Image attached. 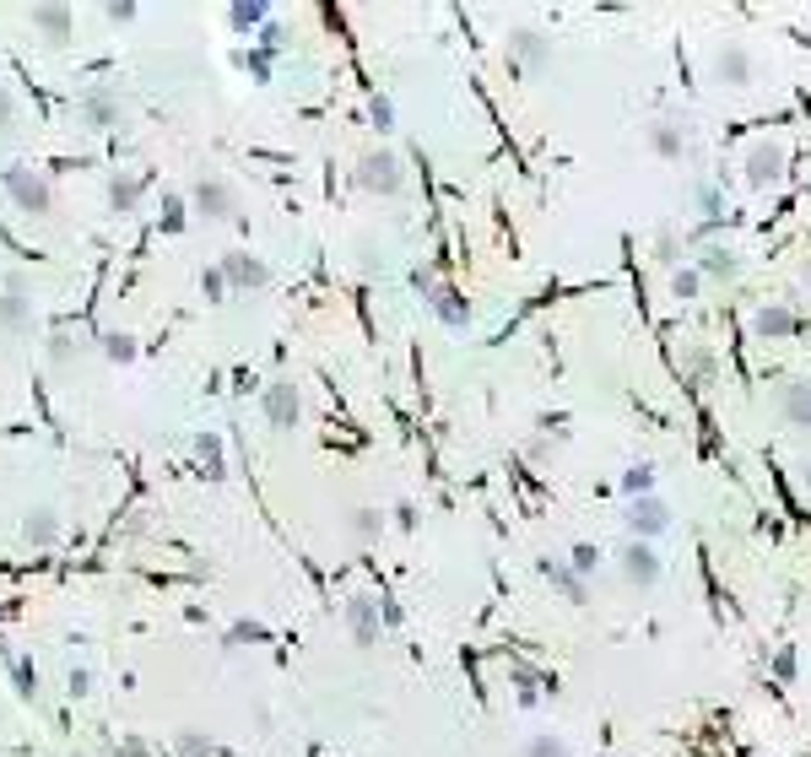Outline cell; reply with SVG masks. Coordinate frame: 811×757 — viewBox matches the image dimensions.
I'll return each mask as SVG.
<instances>
[{
	"mask_svg": "<svg viewBox=\"0 0 811 757\" xmlns=\"http://www.w3.org/2000/svg\"><path fill=\"white\" fill-rule=\"evenodd\" d=\"M347 628H352L357 649H374L379 644V612H374V601H352L347 606Z\"/></svg>",
	"mask_w": 811,
	"mask_h": 757,
	"instance_id": "obj_17",
	"label": "cell"
},
{
	"mask_svg": "<svg viewBox=\"0 0 811 757\" xmlns=\"http://www.w3.org/2000/svg\"><path fill=\"white\" fill-rule=\"evenodd\" d=\"M141 190H146V184H141L136 174H114V179H109V206L119 211V217H130V211L141 206Z\"/></svg>",
	"mask_w": 811,
	"mask_h": 757,
	"instance_id": "obj_21",
	"label": "cell"
},
{
	"mask_svg": "<svg viewBox=\"0 0 811 757\" xmlns=\"http://www.w3.org/2000/svg\"><path fill=\"white\" fill-rule=\"evenodd\" d=\"M525 757H574V752H568V741H563V736L541 730V736H530V741H525Z\"/></svg>",
	"mask_w": 811,
	"mask_h": 757,
	"instance_id": "obj_28",
	"label": "cell"
},
{
	"mask_svg": "<svg viewBox=\"0 0 811 757\" xmlns=\"http://www.w3.org/2000/svg\"><path fill=\"white\" fill-rule=\"evenodd\" d=\"M655 265H666V271H682V265H693V255H687V238L676 228H660L655 233Z\"/></svg>",
	"mask_w": 811,
	"mask_h": 757,
	"instance_id": "obj_18",
	"label": "cell"
},
{
	"mask_svg": "<svg viewBox=\"0 0 811 757\" xmlns=\"http://www.w3.org/2000/svg\"><path fill=\"white\" fill-rule=\"evenodd\" d=\"M601 757H617V752H601Z\"/></svg>",
	"mask_w": 811,
	"mask_h": 757,
	"instance_id": "obj_44",
	"label": "cell"
},
{
	"mask_svg": "<svg viewBox=\"0 0 811 757\" xmlns=\"http://www.w3.org/2000/svg\"><path fill=\"white\" fill-rule=\"evenodd\" d=\"M174 752H179V757H211V741L195 736V730H179V736H174Z\"/></svg>",
	"mask_w": 811,
	"mask_h": 757,
	"instance_id": "obj_31",
	"label": "cell"
},
{
	"mask_svg": "<svg viewBox=\"0 0 811 757\" xmlns=\"http://www.w3.org/2000/svg\"><path fill=\"white\" fill-rule=\"evenodd\" d=\"M698 271H703V282H741V255H736V249H730V244H703L698 249Z\"/></svg>",
	"mask_w": 811,
	"mask_h": 757,
	"instance_id": "obj_14",
	"label": "cell"
},
{
	"mask_svg": "<svg viewBox=\"0 0 811 757\" xmlns=\"http://www.w3.org/2000/svg\"><path fill=\"white\" fill-rule=\"evenodd\" d=\"M33 320V287L22 271L6 276V292H0V330H22Z\"/></svg>",
	"mask_w": 811,
	"mask_h": 757,
	"instance_id": "obj_8",
	"label": "cell"
},
{
	"mask_svg": "<svg viewBox=\"0 0 811 757\" xmlns=\"http://www.w3.org/2000/svg\"><path fill=\"white\" fill-rule=\"evenodd\" d=\"M774 411H779L784 428L811 438V379H784L774 390Z\"/></svg>",
	"mask_w": 811,
	"mask_h": 757,
	"instance_id": "obj_6",
	"label": "cell"
},
{
	"mask_svg": "<svg viewBox=\"0 0 811 757\" xmlns=\"http://www.w3.org/2000/svg\"><path fill=\"white\" fill-rule=\"evenodd\" d=\"M374 125L379 130H395V103L390 98H374Z\"/></svg>",
	"mask_w": 811,
	"mask_h": 757,
	"instance_id": "obj_35",
	"label": "cell"
},
{
	"mask_svg": "<svg viewBox=\"0 0 811 757\" xmlns=\"http://www.w3.org/2000/svg\"><path fill=\"white\" fill-rule=\"evenodd\" d=\"M714 82H720V87H747V82H752V55H747V44L725 38V44L714 49Z\"/></svg>",
	"mask_w": 811,
	"mask_h": 757,
	"instance_id": "obj_12",
	"label": "cell"
},
{
	"mask_svg": "<svg viewBox=\"0 0 811 757\" xmlns=\"http://www.w3.org/2000/svg\"><path fill=\"white\" fill-rule=\"evenodd\" d=\"M222 276H228V282L233 287H265V282H271V265H265V260H255V255H228V260H222Z\"/></svg>",
	"mask_w": 811,
	"mask_h": 757,
	"instance_id": "obj_16",
	"label": "cell"
},
{
	"mask_svg": "<svg viewBox=\"0 0 811 757\" xmlns=\"http://www.w3.org/2000/svg\"><path fill=\"white\" fill-rule=\"evenodd\" d=\"M11 119H17V103H11V92L0 87V136H6V130H11Z\"/></svg>",
	"mask_w": 811,
	"mask_h": 757,
	"instance_id": "obj_37",
	"label": "cell"
},
{
	"mask_svg": "<svg viewBox=\"0 0 811 757\" xmlns=\"http://www.w3.org/2000/svg\"><path fill=\"white\" fill-rule=\"evenodd\" d=\"M801 282H806V287H811V255H806V260H801Z\"/></svg>",
	"mask_w": 811,
	"mask_h": 757,
	"instance_id": "obj_43",
	"label": "cell"
},
{
	"mask_svg": "<svg viewBox=\"0 0 811 757\" xmlns=\"http://www.w3.org/2000/svg\"><path fill=\"white\" fill-rule=\"evenodd\" d=\"M622 498H649L655 493V466H649V460H638V466H628L622 471Z\"/></svg>",
	"mask_w": 811,
	"mask_h": 757,
	"instance_id": "obj_25",
	"label": "cell"
},
{
	"mask_svg": "<svg viewBox=\"0 0 811 757\" xmlns=\"http://www.w3.org/2000/svg\"><path fill=\"white\" fill-rule=\"evenodd\" d=\"M428 303L438 309V320H444L449 330H465V320H471V309H465V298H460L455 287H438V292H433Z\"/></svg>",
	"mask_w": 811,
	"mask_h": 757,
	"instance_id": "obj_23",
	"label": "cell"
},
{
	"mask_svg": "<svg viewBox=\"0 0 811 757\" xmlns=\"http://www.w3.org/2000/svg\"><path fill=\"white\" fill-rule=\"evenodd\" d=\"M6 190H11V201L22 211H33V217H49V211H55V190H49V179L33 174V168H11Z\"/></svg>",
	"mask_w": 811,
	"mask_h": 757,
	"instance_id": "obj_5",
	"label": "cell"
},
{
	"mask_svg": "<svg viewBox=\"0 0 811 757\" xmlns=\"http://www.w3.org/2000/svg\"><path fill=\"white\" fill-rule=\"evenodd\" d=\"M357 184H363L368 195H401V190H406L401 157H395L390 146H374V152H363V157H357Z\"/></svg>",
	"mask_w": 811,
	"mask_h": 757,
	"instance_id": "obj_1",
	"label": "cell"
},
{
	"mask_svg": "<svg viewBox=\"0 0 811 757\" xmlns=\"http://www.w3.org/2000/svg\"><path fill=\"white\" fill-rule=\"evenodd\" d=\"M774 676H779V682H790V676H795V655H790V649L774 660Z\"/></svg>",
	"mask_w": 811,
	"mask_h": 757,
	"instance_id": "obj_39",
	"label": "cell"
},
{
	"mask_svg": "<svg viewBox=\"0 0 811 757\" xmlns=\"http://www.w3.org/2000/svg\"><path fill=\"white\" fill-rule=\"evenodd\" d=\"M801 330V314L790 309V303H779V298H768L763 309L752 314V336L757 341H784V336H795Z\"/></svg>",
	"mask_w": 811,
	"mask_h": 757,
	"instance_id": "obj_10",
	"label": "cell"
},
{
	"mask_svg": "<svg viewBox=\"0 0 811 757\" xmlns=\"http://www.w3.org/2000/svg\"><path fill=\"white\" fill-rule=\"evenodd\" d=\"M103 352H109L114 363H136V341H130V336H109V341H103Z\"/></svg>",
	"mask_w": 811,
	"mask_h": 757,
	"instance_id": "obj_33",
	"label": "cell"
},
{
	"mask_svg": "<svg viewBox=\"0 0 811 757\" xmlns=\"http://www.w3.org/2000/svg\"><path fill=\"white\" fill-rule=\"evenodd\" d=\"M298 417H303L298 384H292V379H276L271 390H265V422H271V428H298Z\"/></svg>",
	"mask_w": 811,
	"mask_h": 757,
	"instance_id": "obj_11",
	"label": "cell"
},
{
	"mask_svg": "<svg viewBox=\"0 0 811 757\" xmlns=\"http://www.w3.org/2000/svg\"><path fill=\"white\" fill-rule=\"evenodd\" d=\"M676 368L693 374V379H703V374H709V352H703V347H676Z\"/></svg>",
	"mask_w": 811,
	"mask_h": 757,
	"instance_id": "obj_30",
	"label": "cell"
},
{
	"mask_svg": "<svg viewBox=\"0 0 811 757\" xmlns=\"http://www.w3.org/2000/svg\"><path fill=\"white\" fill-rule=\"evenodd\" d=\"M28 28L44 33L49 49H60L65 38H71V11H65V6H33V11H28Z\"/></svg>",
	"mask_w": 811,
	"mask_h": 757,
	"instance_id": "obj_15",
	"label": "cell"
},
{
	"mask_svg": "<svg viewBox=\"0 0 811 757\" xmlns=\"http://www.w3.org/2000/svg\"><path fill=\"white\" fill-rule=\"evenodd\" d=\"M195 206H201V217H211V222L238 217V195H233V184H228V179H217V174L195 179Z\"/></svg>",
	"mask_w": 811,
	"mask_h": 757,
	"instance_id": "obj_9",
	"label": "cell"
},
{
	"mask_svg": "<svg viewBox=\"0 0 811 757\" xmlns=\"http://www.w3.org/2000/svg\"><path fill=\"white\" fill-rule=\"evenodd\" d=\"M698 292H703V271H698V265H682V271H671V298L693 303Z\"/></svg>",
	"mask_w": 811,
	"mask_h": 757,
	"instance_id": "obj_26",
	"label": "cell"
},
{
	"mask_svg": "<svg viewBox=\"0 0 811 757\" xmlns=\"http://www.w3.org/2000/svg\"><path fill=\"white\" fill-rule=\"evenodd\" d=\"M82 114H87L92 130H109V125H119V98H114V92H87Z\"/></svg>",
	"mask_w": 811,
	"mask_h": 757,
	"instance_id": "obj_20",
	"label": "cell"
},
{
	"mask_svg": "<svg viewBox=\"0 0 811 757\" xmlns=\"http://www.w3.org/2000/svg\"><path fill=\"white\" fill-rule=\"evenodd\" d=\"M617 568H622V579L633 584V590H655L660 574H666V563H660V552H655V541H622V552H617Z\"/></svg>",
	"mask_w": 811,
	"mask_h": 757,
	"instance_id": "obj_2",
	"label": "cell"
},
{
	"mask_svg": "<svg viewBox=\"0 0 811 757\" xmlns=\"http://www.w3.org/2000/svg\"><path fill=\"white\" fill-rule=\"evenodd\" d=\"M260 644V639H271V628L265 622H233V633H228V644Z\"/></svg>",
	"mask_w": 811,
	"mask_h": 757,
	"instance_id": "obj_32",
	"label": "cell"
},
{
	"mask_svg": "<svg viewBox=\"0 0 811 757\" xmlns=\"http://www.w3.org/2000/svg\"><path fill=\"white\" fill-rule=\"evenodd\" d=\"M201 287L211 292V298H222V292H228V276H222V265H217V271H206V276H201Z\"/></svg>",
	"mask_w": 811,
	"mask_h": 757,
	"instance_id": "obj_36",
	"label": "cell"
},
{
	"mask_svg": "<svg viewBox=\"0 0 811 757\" xmlns=\"http://www.w3.org/2000/svg\"><path fill=\"white\" fill-rule=\"evenodd\" d=\"M103 17H109V22H130V17H136V6H103Z\"/></svg>",
	"mask_w": 811,
	"mask_h": 757,
	"instance_id": "obj_41",
	"label": "cell"
},
{
	"mask_svg": "<svg viewBox=\"0 0 811 757\" xmlns=\"http://www.w3.org/2000/svg\"><path fill=\"white\" fill-rule=\"evenodd\" d=\"M693 211L703 217V228H714V222L725 217V195H720V184L698 179V184H693Z\"/></svg>",
	"mask_w": 811,
	"mask_h": 757,
	"instance_id": "obj_22",
	"label": "cell"
},
{
	"mask_svg": "<svg viewBox=\"0 0 811 757\" xmlns=\"http://www.w3.org/2000/svg\"><path fill=\"white\" fill-rule=\"evenodd\" d=\"M244 71H249V76H260V82H265V76H271V60H265V55H244Z\"/></svg>",
	"mask_w": 811,
	"mask_h": 757,
	"instance_id": "obj_38",
	"label": "cell"
},
{
	"mask_svg": "<svg viewBox=\"0 0 811 757\" xmlns=\"http://www.w3.org/2000/svg\"><path fill=\"white\" fill-rule=\"evenodd\" d=\"M568 568L590 579V574H595V547H574V557H568Z\"/></svg>",
	"mask_w": 811,
	"mask_h": 757,
	"instance_id": "obj_34",
	"label": "cell"
},
{
	"mask_svg": "<svg viewBox=\"0 0 811 757\" xmlns=\"http://www.w3.org/2000/svg\"><path fill=\"white\" fill-rule=\"evenodd\" d=\"M347 530H352L357 541H374L379 530H384V514H379V509H352V514H347Z\"/></svg>",
	"mask_w": 811,
	"mask_h": 757,
	"instance_id": "obj_27",
	"label": "cell"
},
{
	"mask_svg": "<svg viewBox=\"0 0 811 757\" xmlns=\"http://www.w3.org/2000/svg\"><path fill=\"white\" fill-rule=\"evenodd\" d=\"M622 520H628V536L633 541H655L671 530V503L666 498H628V509H622Z\"/></svg>",
	"mask_w": 811,
	"mask_h": 757,
	"instance_id": "obj_3",
	"label": "cell"
},
{
	"mask_svg": "<svg viewBox=\"0 0 811 757\" xmlns=\"http://www.w3.org/2000/svg\"><path fill=\"white\" fill-rule=\"evenodd\" d=\"M509 60L520 65L525 76L547 71V65H552V33H541V28H514V33H509Z\"/></svg>",
	"mask_w": 811,
	"mask_h": 757,
	"instance_id": "obj_7",
	"label": "cell"
},
{
	"mask_svg": "<svg viewBox=\"0 0 811 757\" xmlns=\"http://www.w3.org/2000/svg\"><path fill=\"white\" fill-rule=\"evenodd\" d=\"M687 141H693V119L687 114H660L655 125H649V146H655L660 157H682Z\"/></svg>",
	"mask_w": 811,
	"mask_h": 757,
	"instance_id": "obj_13",
	"label": "cell"
},
{
	"mask_svg": "<svg viewBox=\"0 0 811 757\" xmlns=\"http://www.w3.org/2000/svg\"><path fill=\"white\" fill-rule=\"evenodd\" d=\"M265 17H271L265 6H233V11H228V22H233L238 33H255V28H265Z\"/></svg>",
	"mask_w": 811,
	"mask_h": 757,
	"instance_id": "obj_29",
	"label": "cell"
},
{
	"mask_svg": "<svg viewBox=\"0 0 811 757\" xmlns=\"http://www.w3.org/2000/svg\"><path fill=\"white\" fill-rule=\"evenodd\" d=\"M547 579H552L557 590L568 595V601H584V595H590V579H584V574H574V568H568L563 557H552V563H547Z\"/></svg>",
	"mask_w": 811,
	"mask_h": 757,
	"instance_id": "obj_24",
	"label": "cell"
},
{
	"mask_svg": "<svg viewBox=\"0 0 811 757\" xmlns=\"http://www.w3.org/2000/svg\"><path fill=\"white\" fill-rule=\"evenodd\" d=\"M125 757H146V747H141V741H130V747H125Z\"/></svg>",
	"mask_w": 811,
	"mask_h": 757,
	"instance_id": "obj_42",
	"label": "cell"
},
{
	"mask_svg": "<svg viewBox=\"0 0 811 757\" xmlns=\"http://www.w3.org/2000/svg\"><path fill=\"white\" fill-rule=\"evenodd\" d=\"M784 146L779 141H752L747 146V157H741V168H747V184L752 190H774V184L784 179Z\"/></svg>",
	"mask_w": 811,
	"mask_h": 757,
	"instance_id": "obj_4",
	"label": "cell"
},
{
	"mask_svg": "<svg viewBox=\"0 0 811 757\" xmlns=\"http://www.w3.org/2000/svg\"><path fill=\"white\" fill-rule=\"evenodd\" d=\"M22 536H28L33 547H55L60 541V514L55 509H33L28 520H22Z\"/></svg>",
	"mask_w": 811,
	"mask_h": 757,
	"instance_id": "obj_19",
	"label": "cell"
},
{
	"mask_svg": "<svg viewBox=\"0 0 811 757\" xmlns=\"http://www.w3.org/2000/svg\"><path fill=\"white\" fill-rule=\"evenodd\" d=\"M795 487H801V493L811 498V460H801V466H795Z\"/></svg>",
	"mask_w": 811,
	"mask_h": 757,
	"instance_id": "obj_40",
	"label": "cell"
}]
</instances>
